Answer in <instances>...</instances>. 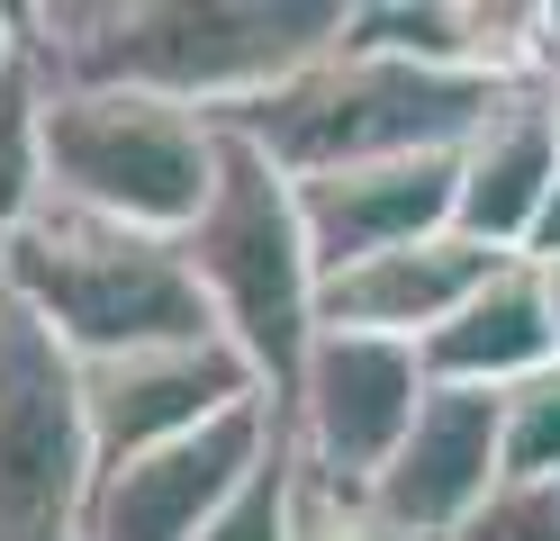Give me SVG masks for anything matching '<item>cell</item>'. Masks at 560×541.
Returning a JSON list of instances; mask_svg holds the SVG:
<instances>
[{
    "instance_id": "1",
    "label": "cell",
    "mask_w": 560,
    "mask_h": 541,
    "mask_svg": "<svg viewBox=\"0 0 560 541\" xmlns=\"http://www.w3.org/2000/svg\"><path fill=\"white\" fill-rule=\"evenodd\" d=\"M343 19L353 0H46L27 10V46L55 91H145L235 118L335 55Z\"/></svg>"
},
{
    "instance_id": "2",
    "label": "cell",
    "mask_w": 560,
    "mask_h": 541,
    "mask_svg": "<svg viewBox=\"0 0 560 541\" xmlns=\"http://www.w3.org/2000/svg\"><path fill=\"white\" fill-rule=\"evenodd\" d=\"M0 289L82 371L91 361H127V352L218 334V307H208L199 271L182 262L172 235H136V226H109V216L63 208V199H46L19 226V244L0 252Z\"/></svg>"
},
{
    "instance_id": "3",
    "label": "cell",
    "mask_w": 560,
    "mask_h": 541,
    "mask_svg": "<svg viewBox=\"0 0 560 541\" xmlns=\"http://www.w3.org/2000/svg\"><path fill=\"white\" fill-rule=\"evenodd\" d=\"M488 108H498V82H479V72H434V63L335 46L218 127L244 136L254 154H271L290 180H326V172L407 163V154H462Z\"/></svg>"
},
{
    "instance_id": "4",
    "label": "cell",
    "mask_w": 560,
    "mask_h": 541,
    "mask_svg": "<svg viewBox=\"0 0 560 541\" xmlns=\"http://www.w3.org/2000/svg\"><path fill=\"white\" fill-rule=\"evenodd\" d=\"M182 262L199 271L218 334L254 361L271 407L299 397V371L317 352V252H307L299 180L244 136L218 144V190H208L199 226L182 235Z\"/></svg>"
},
{
    "instance_id": "5",
    "label": "cell",
    "mask_w": 560,
    "mask_h": 541,
    "mask_svg": "<svg viewBox=\"0 0 560 541\" xmlns=\"http://www.w3.org/2000/svg\"><path fill=\"white\" fill-rule=\"evenodd\" d=\"M37 136H46V199L91 208L136 235H172V244L199 226L208 190H218V144H226V127L182 99L55 91V82H46Z\"/></svg>"
},
{
    "instance_id": "6",
    "label": "cell",
    "mask_w": 560,
    "mask_h": 541,
    "mask_svg": "<svg viewBox=\"0 0 560 541\" xmlns=\"http://www.w3.org/2000/svg\"><path fill=\"white\" fill-rule=\"evenodd\" d=\"M100 496V443L82 361L37 316H0V541H82Z\"/></svg>"
},
{
    "instance_id": "7",
    "label": "cell",
    "mask_w": 560,
    "mask_h": 541,
    "mask_svg": "<svg viewBox=\"0 0 560 541\" xmlns=\"http://www.w3.org/2000/svg\"><path fill=\"white\" fill-rule=\"evenodd\" d=\"M434 397V371L416 343H380V334H317L290 397V433H299V460L326 469V479H353L371 487L389 451L416 433Z\"/></svg>"
},
{
    "instance_id": "8",
    "label": "cell",
    "mask_w": 560,
    "mask_h": 541,
    "mask_svg": "<svg viewBox=\"0 0 560 541\" xmlns=\"http://www.w3.org/2000/svg\"><path fill=\"white\" fill-rule=\"evenodd\" d=\"M280 415L271 397L218 415L208 433H182L163 451H136L100 469V496H91V532L82 541H199L208 524L235 505V487L262 469V451L280 443Z\"/></svg>"
},
{
    "instance_id": "9",
    "label": "cell",
    "mask_w": 560,
    "mask_h": 541,
    "mask_svg": "<svg viewBox=\"0 0 560 541\" xmlns=\"http://www.w3.org/2000/svg\"><path fill=\"white\" fill-rule=\"evenodd\" d=\"M271 397L254 379L226 334L208 343H163V352H127V361H91L82 371V407H91V443H100V469L109 460H136V451H163L182 433H208L218 415Z\"/></svg>"
},
{
    "instance_id": "10",
    "label": "cell",
    "mask_w": 560,
    "mask_h": 541,
    "mask_svg": "<svg viewBox=\"0 0 560 541\" xmlns=\"http://www.w3.org/2000/svg\"><path fill=\"white\" fill-rule=\"evenodd\" d=\"M506 487V415L488 388H434L416 433L362 487L398 541H462V524Z\"/></svg>"
},
{
    "instance_id": "11",
    "label": "cell",
    "mask_w": 560,
    "mask_h": 541,
    "mask_svg": "<svg viewBox=\"0 0 560 541\" xmlns=\"http://www.w3.org/2000/svg\"><path fill=\"white\" fill-rule=\"evenodd\" d=\"M515 252H488L470 235H425V244L380 252V262L326 271L317 280V334H380V343H416L425 352Z\"/></svg>"
},
{
    "instance_id": "12",
    "label": "cell",
    "mask_w": 560,
    "mask_h": 541,
    "mask_svg": "<svg viewBox=\"0 0 560 541\" xmlns=\"http://www.w3.org/2000/svg\"><path fill=\"white\" fill-rule=\"evenodd\" d=\"M452 208H462L452 154H407V163H362V172L299 180V216H307L317 280L353 271V262H380V252H398V244L452 235Z\"/></svg>"
},
{
    "instance_id": "13",
    "label": "cell",
    "mask_w": 560,
    "mask_h": 541,
    "mask_svg": "<svg viewBox=\"0 0 560 541\" xmlns=\"http://www.w3.org/2000/svg\"><path fill=\"white\" fill-rule=\"evenodd\" d=\"M462 172V208H452V235H470L488 252H524L534 216L560 190V91H498V108L470 127V144L452 154Z\"/></svg>"
},
{
    "instance_id": "14",
    "label": "cell",
    "mask_w": 560,
    "mask_h": 541,
    "mask_svg": "<svg viewBox=\"0 0 560 541\" xmlns=\"http://www.w3.org/2000/svg\"><path fill=\"white\" fill-rule=\"evenodd\" d=\"M551 361H560V334H551V307H542V271L524 252L425 343L434 388H488V397H506L515 379L551 371Z\"/></svg>"
},
{
    "instance_id": "15",
    "label": "cell",
    "mask_w": 560,
    "mask_h": 541,
    "mask_svg": "<svg viewBox=\"0 0 560 541\" xmlns=\"http://www.w3.org/2000/svg\"><path fill=\"white\" fill-rule=\"evenodd\" d=\"M343 46L389 55V63H434V72H479L470 63V0H353Z\"/></svg>"
},
{
    "instance_id": "16",
    "label": "cell",
    "mask_w": 560,
    "mask_h": 541,
    "mask_svg": "<svg viewBox=\"0 0 560 541\" xmlns=\"http://www.w3.org/2000/svg\"><path fill=\"white\" fill-rule=\"evenodd\" d=\"M37 127H46V72H37V46H27V63L0 82V252L46 208V136Z\"/></svg>"
},
{
    "instance_id": "17",
    "label": "cell",
    "mask_w": 560,
    "mask_h": 541,
    "mask_svg": "<svg viewBox=\"0 0 560 541\" xmlns=\"http://www.w3.org/2000/svg\"><path fill=\"white\" fill-rule=\"evenodd\" d=\"M290 532H299V433L280 415V443L262 451V469L235 487V505L199 541H290Z\"/></svg>"
},
{
    "instance_id": "18",
    "label": "cell",
    "mask_w": 560,
    "mask_h": 541,
    "mask_svg": "<svg viewBox=\"0 0 560 541\" xmlns=\"http://www.w3.org/2000/svg\"><path fill=\"white\" fill-rule=\"evenodd\" d=\"M498 415H506V479L515 487H551L560 479V361L534 379H515L498 397Z\"/></svg>"
},
{
    "instance_id": "19",
    "label": "cell",
    "mask_w": 560,
    "mask_h": 541,
    "mask_svg": "<svg viewBox=\"0 0 560 541\" xmlns=\"http://www.w3.org/2000/svg\"><path fill=\"white\" fill-rule=\"evenodd\" d=\"M290 541H398V532L371 515V496L353 479H326V469L299 460V532Z\"/></svg>"
},
{
    "instance_id": "20",
    "label": "cell",
    "mask_w": 560,
    "mask_h": 541,
    "mask_svg": "<svg viewBox=\"0 0 560 541\" xmlns=\"http://www.w3.org/2000/svg\"><path fill=\"white\" fill-rule=\"evenodd\" d=\"M462 541H560V479H551V487H515V479H506V487L462 524Z\"/></svg>"
},
{
    "instance_id": "21",
    "label": "cell",
    "mask_w": 560,
    "mask_h": 541,
    "mask_svg": "<svg viewBox=\"0 0 560 541\" xmlns=\"http://www.w3.org/2000/svg\"><path fill=\"white\" fill-rule=\"evenodd\" d=\"M19 63H27V10H10V0H0V82H10Z\"/></svg>"
},
{
    "instance_id": "22",
    "label": "cell",
    "mask_w": 560,
    "mask_h": 541,
    "mask_svg": "<svg viewBox=\"0 0 560 541\" xmlns=\"http://www.w3.org/2000/svg\"><path fill=\"white\" fill-rule=\"evenodd\" d=\"M524 262H560V190H551V208L534 216V235H524Z\"/></svg>"
},
{
    "instance_id": "23",
    "label": "cell",
    "mask_w": 560,
    "mask_h": 541,
    "mask_svg": "<svg viewBox=\"0 0 560 541\" xmlns=\"http://www.w3.org/2000/svg\"><path fill=\"white\" fill-rule=\"evenodd\" d=\"M542 72L560 82V0H542Z\"/></svg>"
},
{
    "instance_id": "24",
    "label": "cell",
    "mask_w": 560,
    "mask_h": 541,
    "mask_svg": "<svg viewBox=\"0 0 560 541\" xmlns=\"http://www.w3.org/2000/svg\"><path fill=\"white\" fill-rule=\"evenodd\" d=\"M542 271V307H551V334H560V262H534Z\"/></svg>"
},
{
    "instance_id": "25",
    "label": "cell",
    "mask_w": 560,
    "mask_h": 541,
    "mask_svg": "<svg viewBox=\"0 0 560 541\" xmlns=\"http://www.w3.org/2000/svg\"><path fill=\"white\" fill-rule=\"evenodd\" d=\"M0 316H10V289H0Z\"/></svg>"
},
{
    "instance_id": "26",
    "label": "cell",
    "mask_w": 560,
    "mask_h": 541,
    "mask_svg": "<svg viewBox=\"0 0 560 541\" xmlns=\"http://www.w3.org/2000/svg\"><path fill=\"white\" fill-rule=\"evenodd\" d=\"M551 91H560V82H551Z\"/></svg>"
}]
</instances>
